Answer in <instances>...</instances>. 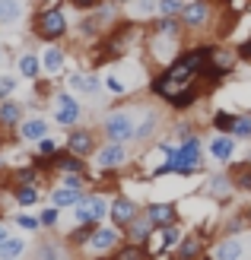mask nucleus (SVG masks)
<instances>
[{
	"label": "nucleus",
	"mask_w": 251,
	"mask_h": 260,
	"mask_svg": "<svg viewBox=\"0 0 251 260\" xmlns=\"http://www.w3.org/2000/svg\"><path fill=\"white\" fill-rule=\"evenodd\" d=\"M35 35L45 38V42H58V38L67 35V16H64V10L61 7L38 10V16H35Z\"/></svg>",
	"instance_id": "obj_1"
},
{
	"label": "nucleus",
	"mask_w": 251,
	"mask_h": 260,
	"mask_svg": "<svg viewBox=\"0 0 251 260\" xmlns=\"http://www.w3.org/2000/svg\"><path fill=\"white\" fill-rule=\"evenodd\" d=\"M108 206L111 203H105L102 193H83V197L73 203L76 225H99L102 219H105V213H108Z\"/></svg>",
	"instance_id": "obj_2"
},
{
	"label": "nucleus",
	"mask_w": 251,
	"mask_h": 260,
	"mask_svg": "<svg viewBox=\"0 0 251 260\" xmlns=\"http://www.w3.org/2000/svg\"><path fill=\"white\" fill-rule=\"evenodd\" d=\"M102 130H105V137H108L111 143H127L137 134V121H134V114H130L127 108H118V111H111L108 118L102 121Z\"/></svg>",
	"instance_id": "obj_3"
},
{
	"label": "nucleus",
	"mask_w": 251,
	"mask_h": 260,
	"mask_svg": "<svg viewBox=\"0 0 251 260\" xmlns=\"http://www.w3.org/2000/svg\"><path fill=\"white\" fill-rule=\"evenodd\" d=\"M51 114H54V124L76 127L80 118H83V108H80V102H76L70 92H58L54 99H51Z\"/></svg>",
	"instance_id": "obj_4"
},
{
	"label": "nucleus",
	"mask_w": 251,
	"mask_h": 260,
	"mask_svg": "<svg viewBox=\"0 0 251 260\" xmlns=\"http://www.w3.org/2000/svg\"><path fill=\"white\" fill-rule=\"evenodd\" d=\"M118 241H121V232H118V225H96L89 232V241L86 248L92 254H111L118 248Z\"/></svg>",
	"instance_id": "obj_5"
},
{
	"label": "nucleus",
	"mask_w": 251,
	"mask_h": 260,
	"mask_svg": "<svg viewBox=\"0 0 251 260\" xmlns=\"http://www.w3.org/2000/svg\"><path fill=\"white\" fill-rule=\"evenodd\" d=\"M96 165L102 168V172H118V168L127 165V149L124 143H105L102 149H96Z\"/></svg>",
	"instance_id": "obj_6"
},
{
	"label": "nucleus",
	"mask_w": 251,
	"mask_h": 260,
	"mask_svg": "<svg viewBox=\"0 0 251 260\" xmlns=\"http://www.w3.org/2000/svg\"><path fill=\"white\" fill-rule=\"evenodd\" d=\"M235 57H239V54H232V51H226V48H210L207 51V67H204V73L210 76V80L226 76L235 67Z\"/></svg>",
	"instance_id": "obj_7"
},
{
	"label": "nucleus",
	"mask_w": 251,
	"mask_h": 260,
	"mask_svg": "<svg viewBox=\"0 0 251 260\" xmlns=\"http://www.w3.org/2000/svg\"><path fill=\"white\" fill-rule=\"evenodd\" d=\"M210 16H213V7L207 0H191L181 7V25H188V29H204Z\"/></svg>",
	"instance_id": "obj_8"
},
{
	"label": "nucleus",
	"mask_w": 251,
	"mask_h": 260,
	"mask_svg": "<svg viewBox=\"0 0 251 260\" xmlns=\"http://www.w3.org/2000/svg\"><path fill=\"white\" fill-rule=\"evenodd\" d=\"M124 229H127V241H134V244H147L153 238V232H156V225L150 222L147 213H137Z\"/></svg>",
	"instance_id": "obj_9"
},
{
	"label": "nucleus",
	"mask_w": 251,
	"mask_h": 260,
	"mask_svg": "<svg viewBox=\"0 0 251 260\" xmlns=\"http://www.w3.org/2000/svg\"><path fill=\"white\" fill-rule=\"evenodd\" d=\"M137 213H140V210H137V203L130 200V197H115L111 206H108V216H111V222H115L118 229H124Z\"/></svg>",
	"instance_id": "obj_10"
},
{
	"label": "nucleus",
	"mask_w": 251,
	"mask_h": 260,
	"mask_svg": "<svg viewBox=\"0 0 251 260\" xmlns=\"http://www.w3.org/2000/svg\"><path fill=\"white\" fill-rule=\"evenodd\" d=\"M67 149L76 152V155H92L96 152V134H92V130H70Z\"/></svg>",
	"instance_id": "obj_11"
},
{
	"label": "nucleus",
	"mask_w": 251,
	"mask_h": 260,
	"mask_svg": "<svg viewBox=\"0 0 251 260\" xmlns=\"http://www.w3.org/2000/svg\"><path fill=\"white\" fill-rule=\"evenodd\" d=\"M147 216H150V222H153L156 229H162V225L178 222V206H175V203H150Z\"/></svg>",
	"instance_id": "obj_12"
},
{
	"label": "nucleus",
	"mask_w": 251,
	"mask_h": 260,
	"mask_svg": "<svg viewBox=\"0 0 251 260\" xmlns=\"http://www.w3.org/2000/svg\"><path fill=\"white\" fill-rule=\"evenodd\" d=\"M70 89H73V92H80V95H86V99H96L99 89H102V80H99V76H92V73H73L70 76Z\"/></svg>",
	"instance_id": "obj_13"
},
{
	"label": "nucleus",
	"mask_w": 251,
	"mask_h": 260,
	"mask_svg": "<svg viewBox=\"0 0 251 260\" xmlns=\"http://www.w3.org/2000/svg\"><path fill=\"white\" fill-rule=\"evenodd\" d=\"M51 165H54V172H86V162H83V155H76V152H54V155H51Z\"/></svg>",
	"instance_id": "obj_14"
},
{
	"label": "nucleus",
	"mask_w": 251,
	"mask_h": 260,
	"mask_svg": "<svg viewBox=\"0 0 251 260\" xmlns=\"http://www.w3.org/2000/svg\"><path fill=\"white\" fill-rule=\"evenodd\" d=\"M64 63H67L64 48H54V45H51L45 54H42V70H45L48 76H61V73H64Z\"/></svg>",
	"instance_id": "obj_15"
},
{
	"label": "nucleus",
	"mask_w": 251,
	"mask_h": 260,
	"mask_svg": "<svg viewBox=\"0 0 251 260\" xmlns=\"http://www.w3.org/2000/svg\"><path fill=\"white\" fill-rule=\"evenodd\" d=\"M19 137L25 143H38L42 137H48V121H42V118H25V121H19Z\"/></svg>",
	"instance_id": "obj_16"
},
{
	"label": "nucleus",
	"mask_w": 251,
	"mask_h": 260,
	"mask_svg": "<svg viewBox=\"0 0 251 260\" xmlns=\"http://www.w3.org/2000/svg\"><path fill=\"white\" fill-rule=\"evenodd\" d=\"M210 152H213L219 162H232V155H235V137L232 134L216 137L213 143H210Z\"/></svg>",
	"instance_id": "obj_17"
},
{
	"label": "nucleus",
	"mask_w": 251,
	"mask_h": 260,
	"mask_svg": "<svg viewBox=\"0 0 251 260\" xmlns=\"http://www.w3.org/2000/svg\"><path fill=\"white\" fill-rule=\"evenodd\" d=\"M22 121V108L16 105V102H0V127H16Z\"/></svg>",
	"instance_id": "obj_18"
},
{
	"label": "nucleus",
	"mask_w": 251,
	"mask_h": 260,
	"mask_svg": "<svg viewBox=\"0 0 251 260\" xmlns=\"http://www.w3.org/2000/svg\"><path fill=\"white\" fill-rule=\"evenodd\" d=\"M16 67H19V73H22V76H29V80H35V76L42 73V57H35L32 51H25V54H19Z\"/></svg>",
	"instance_id": "obj_19"
},
{
	"label": "nucleus",
	"mask_w": 251,
	"mask_h": 260,
	"mask_svg": "<svg viewBox=\"0 0 251 260\" xmlns=\"http://www.w3.org/2000/svg\"><path fill=\"white\" fill-rule=\"evenodd\" d=\"M80 197H83V187H67V184H64L61 190L51 193V203H54L58 210H61V206H73Z\"/></svg>",
	"instance_id": "obj_20"
},
{
	"label": "nucleus",
	"mask_w": 251,
	"mask_h": 260,
	"mask_svg": "<svg viewBox=\"0 0 251 260\" xmlns=\"http://www.w3.org/2000/svg\"><path fill=\"white\" fill-rule=\"evenodd\" d=\"M22 16V4L19 0H0V25H13Z\"/></svg>",
	"instance_id": "obj_21"
},
{
	"label": "nucleus",
	"mask_w": 251,
	"mask_h": 260,
	"mask_svg": "<svg viewBox=\"0 0 251 260\" xmlns=\"http://www.w3.org/2000/svg\"><path fill=\"white\" fill-rule=\"evenodd\" d=\"M159 232V251H169V248H178V241L184 238L181 235V229L172 222V225H162V229H156Z\"/></svg>",
	"instance_id": "obj_22"
},
{
	"label": "nucleus",
	"mask_w": 251,
	"mask_h": 260,
	"mask_svg": "<svg viewBox=\"0 0 251 260\" xmlns=\"http://www.w3.org/2000/svg\"><path fill=\"white\" fill-rule=\"evenodd\" d=\"M242 254H245V248H242L239 238H226L222 244H216V251H213V257H219V260H232V257H242Z\"/></svg>",
	"instance_id": "obj_23"
},
{
	"label": "nucleus",
	"mask_w": 251,
	"mask_h": 260,
	"mask_svg": "<svg viewBox=\"0 0 251 260\" xmlns=\"http://www.w3.org/2000/svg\"><path fill=\"white\" fill-rule=\"evenodd\" d=\"M156 124H159V114L156 111H143V121L137 124V134H134V140H150L153 137V130H156Z\"/></svg>",
	"instance_id": "obj_24"
},
{
	"label": "nucleus",
	"mask_w": 251,
	"mask_h": 260,
	"mask_svg": "<svg viewBox=\"0 0 251 260\" xmlns=\"http://www.w3.org/2000/svg\"><path fill=\"white\" fill-rule=\"evenodd\" d=\"M232 178L229 175H219V178H210V193H213V197H219V200H226L229 193H232Z\"/></svg>",
	"instance_id": "obj_25"
},
{
	"label": "nucleus",
	"mask_w": 251,
	"mask_h": 260,
	"mask_svg": "<svg viewBox=\"0 0 251 260\" xmlns=\"http://www.w3.org/2000/svg\"><path fill=\"white\" fill-rule=\"evenodd\" d=\"M229 178H232V184L239 187V190H251V165H248V162H242V165H235Z\"/></svg>",
	"instance_id": "obj_26"
},
{
	"label": "nucleus",
	"mask_w": 251,
	"mask_h": 260,
	"mask_svg": "<svg viewBox=\"0 0 251 260\" xmlns=\"http://www.w3.org/2000/svg\"><path fill=\"white\" fill-rule=\"evenodd\" d=\"M13 197H16L19 206H32L38 200V190L32 184H16V187H13Z\"/></svg>",
	"instance_id": "obj_27"
},
{
	"label": "nucleus",
	"mask_w": 251,
	"mask_h": 260,
	"mask_svg": "<svg viewBox=\"0 0 251 260\" xmlns=\"http://www.w3.org/2000/svg\"><path fill=\"white\" fill-rule=\"evenodd\" d=\"M22 251H25V241H22V238H13V235H10L4 244H0V257H4V260H10V257H19Z\"/></svg>",
	"instance_id": "obj_28"
},
{
	"label": "nucleus",
	"mask_w": 251,
	"mask_h": 260,
	"mask_svg": "<svg viewBox=\"0 0 251 260\" xmlns=\"http://www.w3.org/2000/svg\"><path fill=\"white\" fill-rule=\"evenodd\" d=\"M130 10H134V16H137V19L153 16V13L159 10V0H130Z\"/></svg>",
	"instance_id": "obj_29"
},
{
	"label": "nucleus",
	"mask_w": 251,
	"mask_h": 260,
	"mask_svg": "<svg viewBox=\"0 0 251 260\" xmlns=\"http://www.w3.org/2000/svg\"><path fill=\"white\" fill-rule=\"evenodd\" d=\"M204 254V244L197 238H181L178 241V257H201Z\"/></svg>",
	"instance_id": "obj_30"
},
{
	"label": "nucleus",
	"mask_w": 251,
	"mask_h": 260,
	"mask_svg": "<svg viewBox=\"0 0 251 260\" xmlns=\"http://www.w3.org/2000/svg\"><path fill=\"white\" fill-rule=\"evenodd\" d=\"M232 137H245V140H251V111H248V114H235Z\"/></svg>",
	"instance_id": "obj_31"
},
{
	"label": "nucleus",
	"mask_w": 251,
	"mask_h": 260,
	"mask_svg": "<svg viewBox=\"0 0 251 260\" xmlns=\"http://www.w3.org/2000/svg\"><path fill=\"white\" fill-rule=\"evenodd\" d=\"M184 0H159V16H181Z\"/></svg>",
	"instance_id": "obj_32"
},
{
	"label": "nucleus",
	"mask_w": 251,
	"mask_h": 260,
	"mask_svg": "<svg viewBox=\"0 0 251 260\" xmlns=\"http://www.w3.org/2000/svg\"><path fill=\"white\" fill-rule=\"evenodd\" d=\"M232 124H235V114H229V111H219L213 118V127L222 130V134H232Z\"/></svg>",
	"instance_id": "obj_33"
},
{
	"label": "nucleus",
	"mask_w": 251,
	"mask_h": 260,
	"mask_svg": "<svg viewBox=\"0 0 251 260\" xmlns=\"http://www.w3.org/2000/svg\"><path fill=\"white\" fill-rule=\"evenodd\" d=\"M102 86H105V89H108V92H111V95H124V92H127V86H124L121 80H118V76H115V73H108V76H105V83H102Z\"/></svg>",
	"instance_id": "obj_34"
},
{
	"label": "nucleus",
	"mask_w": 251,
	"mask_h": 260,
	"mask_svg": "<svg viewBox=\"0 0 251 260\" xmlns=\"http://www.w3.org/2000/svg\"><path fill=\"white\" fill-rule=\"evenodd\" d=\"M38 219H42V225H45V229H54V225L61 222V213H58V206L51 203V210H45V213L38 216Z\"/></svg>",
	"instance_id": "obj_35"
},
{
	"label": "nucleus",
	"mask_w": 251,
	"mask_h": 260,
	"mask_svg": "<svg viewBox=\"0 0 251 260\" xmlns=\"http://www.w3.org/2000/svg\"><path fill=\"white\" fill-rule=\"evenodd\" d=\"M13 89H16V80H13V76H0V102L10 99Z\"/></svg>",
	"instance_id": "obj_36"
},
{
	"label": "nucleus",
	"mask_w": 251,
	"mask_h": 260,
	"mask_svg": "<svg viewBox=\"0 0 251 260\" xmlns=\"http://www.w3.org/2000/svg\"><path fill=\"white\" fill-rule=\"evenodd\" d=\"M38 152H42V155H54L58 152V143L48 140V137H42V140H38Z\"/></svg>",
	"instance_id": "obj_37"
},
{
	"label": "nucleus",
	"mask_w": 251,
	"mask_h": 260,
	"mask_svg": "<svg viewBox=\"0 0 251 260\" xmlns=\"http://www.w3.org/2000/svg\"><path fill=\"white\" fill-rule=\"evenodd\" d=\"M16 222H19L22 229H29V232H32V229H38V225H42V219H35V216H25V213H19V216H16Z\"/></svg>",
	"instance_id": "obj_38"
},
{
	"label": "nucleus",
	"mask_w": 251,
	"mask_h": 260,
	"mask_svg": "<svg viewBox=\"0 0 251 260\" xmlns=\"http://www.w3.org/2000/svg\"><path fill=\"white\" fill-rule=\"evenodd\" d=\"M70 4H73L76 10H96V7L102 4V0H70Z\"/></svg>",
	"instance_id": "obj_39"
},
{
	"label": "nucleus",
	"mask_w": 251,
	"mask_h": 260,
	"mask_svg": "<svg viewBox=\"0 0 251 260\" xmlns=\"http://www.w3.org/2000/svg\"><path fill=\"white\" fill-rule=\"evenodd\" d=\"M147 251H140V248H134V241H130V248H121L118 251V257H143Z\"/></svg>",
	"instance_id": "obj_40"
},
{
	"label": "nucleus",
	"mask_w": 251,
	"mask_h": 260,
	"mask_svg": "<svg viewBox=\"0 0 251 260\" xmlns=\"http://www.w3.org/2000/svg\"><path fill=\"white\" fill-rule=\"evenodd\" d=\"M239 57L251 63V38H248V42H242V45H239Z\"/></svg>",
	"instance_id": "obj_41"
},
{
	"label": "nucleus",
	"mask_w": 251,
	"mask_h": 260,
	"mask_svg": "<svg viewBox=\"0 0 251 260\" xmlns=\"http://www.w3.org/2000/svg\"><path fill=\"white\" fill-rule=\"evenodd\" d=\"M38 254H42V257H58V254H64V251H61V248H42Z\"/></svg>",
	"instance_id": "obj_42"
},
{
	"label": "nucleus",
	"mask_w": 251,
	"mask_h": 260,
	"mask_svg": "<svg viewBox=\"0 0 251 260\" xmlns=\"http://www.w3.org/2000/svg\"><path fill=\"white\" fill-rule=\"evenodd\" d=\"M10 238V229H7V222H0V244H4Z\"/></svg>",
	"instance_id": "obj_43"
},
{
	"label": "nucleus",
	"mask_w": 251,
	"mask_h": 260,
	"mask_svg": "<svg viewBox=\"0 0 251 260\" xmlns=\"http://www.w3.org/2000/svg\"><path fill=\"white\" fill-rule=\"evenodd\" d=\"M111 4H130V0H111Z\"/></svg>",
	"instance_id": "obj_44"
},
{
	"label": "nucleus",
	"mask_w": 251,
	"mask_h": 260,
	"mask_svg": "<svg viewBox=\"0 0 251 260\" xmlns=\"http://www.w3.org/2000/svg\"><path fill=\"white\" fill-rule=\"evenodd\" d=\"M0 60H4V48H0Z\"/></svg>",
	"instance_id": "obj_45"
},
{
	"label": "nucleus",
	"mask_w": 251,
	"mask_h": 260,
	"mask_svg": "<svg viewBox=\"0 0 251 260\" xmlns=\"http://www.w3.org/2000/svg\"><path fill=\"white\" fill-rule=\"evenodd\" d=\"M0 149H4V137H0Z\"/></svg>",
	"instance_id": "obj_46"
}]
</instances>
